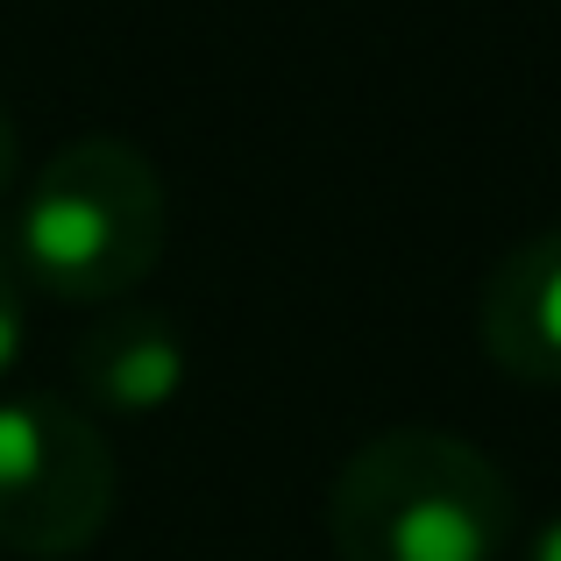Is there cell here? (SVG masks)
Segmentation results:
<instances>
[{
	"instance_id": "obj_1",
	"label": "cell",
	"mask_w": 561,
	"mask_h": 561,
	"mask_svg": "<svg viewBox=\"0 0 561 561\" xmlns=\"http://www.w3.org/2000/svg\"><path fill=\"white\" fill-rule=\"evenodd\" d=\"M328 540L334 561H505L519 548V491L477 440L391 426L342 462Z\"/></svg>"
},
{
	"instance_id": "obj_5",
	"label": "cell",
	"mask_w": 561,
	"mask_h": 561,
	"mask_svg": "<svg viewBox=\"0 0 561 561\" xmlns=\"http://www.w3.org/2000/svg\"><path fill=\"white\" fill-rule=\"evenodd\" d=\"M483 356L519 383H561V228H540L483 277Z\"/></svg>"
},
{
	"instance_id": "obj_7",
	"label": "cell",
	"mask_w": 561,
	"mask_h": 561,
	"mask_svg": "<svg viewBox=\"0 0 561 561\" xmlns=\"http://www.w3.org/2000/svg\"><path fill=\"white\" fill-rule=\"evenodd\" d=\"M519 561H561V512H554V519H540L534 534H526Z\"/></svg>"
},
{
	"instance_id": "obj_4",
	"label": "cell",
	"mask_w": 561,
	"mask_h": 561,
	"mask_svg": "<svg viewBox=\"0 0 561 561\" xmlns=\"http://www.w3.org/2000/svg\"><path fill=\"white\" fill-rule=\"evenodd\" d=\"M71 377H79L85 405H100L107 420H150L185 398L192 348L185 328L157 306H122L114 299L93 328L71 342Z\"/></svg>"
},
{
	"instance_id": "obj_8",
	"label": "cell",
	"mask_w": 561,
	"mask_h": 561,
	"mask_svg": "<svg viewBox=\"0 0 561 561\" xmlns=\"http://www.w3.org/2000/svg\"><path fill=\"white\" fill-rule=\"evenodd\" d=\"M14 179H22V150H14V122H8V107H0V206H8Z\"/></svg>"
},
{
	"instance_id": "obj_9",
	"label": "cell",
	"mask_w": 561,
	"mask_h": 561,
	"mask_svg": "<svg viewBox=\"0 0 561 561\" xmlns=\"http://www.w3.org/2000/svg\"><path fill=\"white\" fill-rule=\"evenodd\" d=\"M0 285H22V256H14V220L0 206Z\"/></svg>"
},
{
	"instance_id": "obj_2",
	"label": "cell",
	"mask_w": 561,
	"mask_h": 561,
	"mask_svg": "<svg viewBox=\"0 0 561 561\" xmlns=\"http://www.w3.org/2000/svg\"><path fill=\"white\" fill-rule=\"evenodd\" d=\"M8 220L22 285L65 306H114L164 256L171 199L136 142L79 136L22 185V206Z\"/></svg>"
},
{
	"instance_id": "obj_6",
	"label": "cell",
	"mask_w": 561,
	"mask_h": 561,
	"mask_svg": "<svg viewBox=\"0 0 561 561\" xmlns=\"http://www.w3.org/2000/svg\"><path fill=\"white\" fill-rule=\"evenodd\" d=\"M28 285H0V377L22 363V342H28Z\"/></svg>"
},
{
	"instance_id": "obj_3",
	"label": "cell",
	"mask_w": 561,
	"mask_h": 561,
	"mask_svg": "<svg viewBox=\"0 0 561 561\" xmlns=\"http://www.w3.org/2000/svg\"><path fill=\"white\" fill-rule=\"evenodd\" d=\"M107 426L65 398H0V548L28 561L85 554L114 519Z\"/></svg>"
}]
</instances>
